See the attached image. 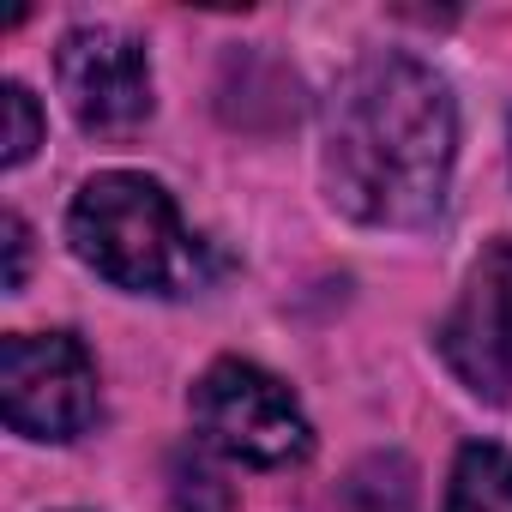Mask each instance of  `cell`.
<instances>
[{
	"label": "cell",
	"instance_id": "obj_1",
	"mask_svg": "<svg viewBox=\"0 0 512 512\" xmlns=\"http://www.w3.org/2000/svg\"><path fill=\"white\" fill-rule=\"evenodd\" d=\"M458 151V115L446 85L398 55H362L326 109V193L356 223L416 229L440 211Z\"/></svg>",
	"mask_w": 512,
	"mask_h": 512
},
{
	"label": "cell",
	"instance_id": "obj_2",
	"mask_svg": "<svg viewBox=\"0 0 512 512\" xmlns=\"http://www.w3.org/2000/svg\"><path fill=\"white\" fill-rule=\"evenodd\" d=\"M67 235L79 260L115 290L181 296L205 278V253L187 235L175 199L151 175H133V169L91 175L67 211Z\"/></svg>",
	"mask_w": 512,
	"mask_h": 512
},
{
	"label": "cell",
	"instance_id": "obj_3",
	"mask_svg": "<svg viewBox=\"0 0 512 512\" xmlns=\"http://www.w3.org/2000/svg\"><path fill=\"white\" fill-rule=\"evenodd\" d=\"M193 422H199L205 446H217L241 464H260V470H284L314 452V428H308L296 392L241 356H223L199 374Z\"/></svg>",
	"mask_w": 512,
	"mask_h": 512
},
{
	"label": "cell",
	"instance_id": "obj_4",
	"mask_svg": "<svg viewBox=\"0 0 512 512\" xmlns=\"http://www.w3.org/2000/svg\"><path fill=\"white\" fill-rule=\"evenodd\" d=\"M7 428L25 440H79L97 422V368L67 332H13L0 344Z\"/></svg>",
	"mask_w": 512,
	"mask_h": 512
},
{
	"label": "cell",
	"instance_id": "obj_5",
	"mask_svg": "<svg viewBox=\"0 0 512 512\" xmlns=\"http://www.w3.org/2000/svg\"><path fill=\"white\" fill-rule=\"evenodd\" d=\"M55 79L85 133H133L151 115V61L127 31L79 25L55 49Z\"/></svg>",
	"mask_w": 512,
	"mask_h": 512
},
{
	"label": "cell",
	"instance_id": "obj_6",
	"mask_svg": "<svg viewBox=\"0 0 512 512\" xmlns=\"http://www.w3.org/2000/svg\"><path fill=\"white\" fill-rule=\"evenodd\" d=\"M440 356L476 398H512V241L482 247L458 308L440 326Z\"/></svg>",
	"mask_w": 512,
	"mask_h": 512
},
{
	"label": "cell",
	"instance_id": "obj_7",
	"mask_svg": "<svg viewBox=\"0 0 512 512\" xmlns=\"http://www.w3.org/2000/svg\"><path fill=\"white\" fill-rule=\"evenodd\" d=\"M446 512H512V452L494 440H470L452 464Z\"/></svg>",
	"mask_w": 512,
	"mask_h": 512
},
{
	"label": "cell",
	"instance_id": "obj_8",
	"mask_svg": "<svg viewBox=\"0 0 512 512\" xmlns=\"http://www.w3.org/2000/svg\"><path fill=\"white\" fill-rule=\"evenodd\" d=\"M344 512H416V470L398 452H374L344 482Z\"/></svg>",
	"mask_w": 512,
	"mask_h": 512
},
{
	"label": "cell",
	"instance_id": "obj_9",
	"mask_svg": "<svg viewBox=\"0 0 512 512\" xmlns=\"http://www.w3.org/2000/svg\"><path fill=\"white\" fill-rule=\"evenodd\" d=\"M169 512H235V488L199 452L169 458Z\"/></svg>",
	"mask_w": 512,
	"mask_h": 512
},
{
	"label": "cell",
	"instance_id": "obj_10",
	"mask_svg": "<svg viewBox=\"0 0 512 512\" xmlns=\"http://www.w3.org/2000/svg\"><path fill=\"white\" fill-rule=\"evenodd\" d=\"M0 109H7V139H0L7 151H0V157L19 169V163L43 145V109H37V97H31L25 85H7V91H0Z\"/></svg>",
	"mask_w": 512,
	"mask_h": 512
},
{
	"label": "cell",
	"instance_id": "obj_11",
	"mask_svg": "<svg viewBox=\"0 0 512 512\" xmlns=\"http://www.w3.org/2000/svg\"><path fill=\"white\" fill-rule=\"evenodd\" d=\"M7 253H13V266H7V290H25V260H31V235H25V217L7 211Z\"/></svg>",
	"mask_w": 512,
	"mask_h": 512
}]
</instances>
